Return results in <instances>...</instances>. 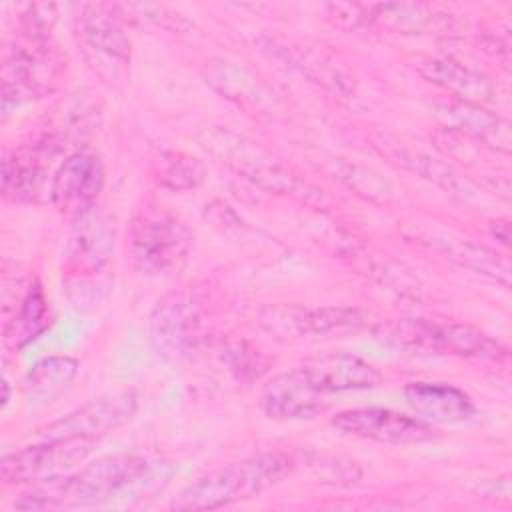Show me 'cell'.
<instances>
[{"label":"cell","mask_w":512,"mask_h":512,"mask_svg":"<svg viewBox=\"0 0 512 512\" xmlns=\"http://www.w3.org/2000/svg\"><path fill=\"white\" fill-rule=\"evenodd\" d=\"M200 178V168L196 166V162L190 158L184 160H170L166 172L162 174V180L172 186V188H188L194 186L196 180Z\"/></svg>","instance_id":"cb8c5ba5"},{"label":"cell","mask_w":512,"mask_h":512,"mask_svg":"<svg viewBox=\"0 0 512 512\" xmlns=\"http://www.w3.org/2000/svg\"><path fill=\"white\" fill-rule=\"evenodd\" d=\"M114 248V224L96 204L78 212L70 234V262L82 270H100Z\"/></svg>","instance_id":"4fadbf2b"},{"label":"cell","mask_w":512,"mask_h":512,"mask_svg":"<svg viewBox=\"0 0 512 512\" xmlns=\"http://www.w3.org/2000/svg\"><path fill=\"white\" fill-rule=\"evenodd\" d=\"M188 246V228L164 210L140 212L128 230L130 258L142 272H164L186 254Z\"/></svg>","instance_id":"3957f363"},{"label":"cell","mask_w":512,"mask_h":512,"mask_svg":"<svg viewBox=\"0 0 512 512\" xmlns=\"http://www.w3.org/2000/svg\"><path fill=\"white\" fill-rule=\"evenodd\" d=\"M446 120L450 126L462 130L464 134L482 140L484 144H490L494 148H500L508 152L510 148V130L504 120L490 114L488 110L480 108L478 104L458 102L444 106Z\"/></svg>","instance_id":"ac0fdd59"},{"label":"cell","mask_w":512,"mask_h":512,"mask_svg":"<svg viewBox=\"0 0 512 512\" xmlns=\"http://www.w3.org/2000/svg\"><path fill=\"white\" fill-rule=\"evenodd\" d=\"M78 372V362L68 356H52L36 362L24 378V392L30 402H52L62 394Z\"/></svg>","instance_id":"d6986e66"},{"label":"cell","mask_w":512,"mask_h":512,"mask_svg":"<svg viewBox=\"0 0 512 512\" xmlns=\"http://www.w3.org/2000/svg\"><path fill=\"white\" fill-rule=\"evenodd\" d=\"M292 468L284 452H262L196 480L178 492L170 504L172 510H214L238 500H248L278 484Z\"/></svg>","instance_id":"7a4b0ae2"},{"label":"cell","mask_w":512,"mask_h":512,"mask_svg":"<svg viewBox=\"0 0 512 512\" xmlns=\"http://www.w3.org/2000/svg\"><path fill=\"white\" fill-rule=\"evenodd\" d=\"M300 368L324 394L372 388L380 382V372L366 360L352 354L318 356L304 362Z\"/></svg>","instance_id":"9a60e30c"},{"label":"cell","mask_w":512,"mask_h":512,"mask_svg":"<svg viewBox=\"0 0 512 512\" xmlns=\"http://www.w3.org/2000/svg\"><path fill=\"white\" fill-rule=\"evenodd\" d=\"M430 246H434L436 250H442L450 260L476 270L480 274H486L490 278H496L502 284H510V268L508 262L498 258V254H494L492 250L472 244L468 240H452V238H438V236H430Z\"/></svg>","instance_id":"44dd1931"},{"label":"cell","mask_w":512,"mask_h":512,"mask_svg":"<svg viewBox=\"0 0 512 512\" xmlns=\"http://www.w3.org/2000/svg\"><path fill=\"white\" fill-rule=\"evenodd\" d=\"M332 426L344 434L382 444H418L436 436L428 422L386 408L344 410L332 418Z\"/></svg>","instance_id":"ba28073f"},{"label":"cell","mask_w":512,"mask_h":512,"mask_svg":"<svg viewBox=\"0 0 512 512\" xmlns=\"http://www.w3.org/2000/svg\"><path fill=\"white\" fill-rule=\"evenodd\" d=\"M104 172L96 156L76 152L68 156L56 170L50 196L56 206L72 208L76 214L94 206L96 196L102 190Z\"/></svg>","instance_id":"7c38bea8"},{"label":"cell","mask_w":512,"mask_h":512,"mask_svg":"<svg viewBox=\"0 0 512 512\" xmlns=\"http://www.w3.org/2000/svg\"><path fill=\"white\" fill-rule=\"evenodd\" d=\"M406 162L416 170L420 172L424 178L428 180H434L436 184H440L442 188H446L450 194H468L470 190V184L466 180H462L450 166L446 164H440L424 154H410L406 156Z\"/></svg>","instance_id":"603a6c76"},{"label":"cell","mask_w":512,"mask_h":512,"mask_svg":"<svg viewBox=\"0 0 512 512\" xmlns=\"http://www.w3.org/2000/svg\"><path fill=\"white\" fill-rule=\"evenodd\" d=\"M418 72L432 84L456 94L460 102L480 106L494 96V86L488 82L486 76L466 68L452 58H424L418 64Z\"/></svg>","instance_id":"e0dca14e"},{"label":"cell","mask_w":512,"mask_h":512,"mask_svg":"<svg viewBox=\"0 0 512 512\" xmlns=\"http://www.w3.org/2000/svg\"><path fill=\"white\" fill-rule=\"evenodd\" d=\"M44 182V170L34 156H16L4 160L2 192L12 200H34Z\"/></svg>","instance_id":"7402d4cb"},{"label":"cell","mask_w":512,"mask_h":512,"mask_svg":"<svg viewBox=\"0 0 512 512\" xmlns=\"http://www.w3.org/2000/svg\"><path fill=\"white\" fill-rule=\"evenodd\" d=\"M136 410V396L132 392L114 394L84 404L82 408L66 414L64 418L38 430L40 440H92L102 436L122 422H126Z\"/></svg>","instance_id":"9c48e42d"},{"label":"cell","mask_w":512,"mask_h":512,"mask_svg":"<svg viewBox=\"0 0 512 512\" xmlns=\"http://www.w3.org/2000/svg\"><path fill=\"white\" fill-rule=\"evenodd\" d=\"M206 148L262 188L272 192H298V188H306V184L270 160L258 146L230 132H212L206 140Z\"/></svg>","instance_id":"52a82bcc"},{"label":"cell","mask_w":512,"mask_h":512,"mask_svg":"<svg viewBox=\"0 0 512 512\" xmlns=\"http://www.w3.org/2000/svg\"><path fill=\"white\" fill-rule=\"evenodd\" d=\"M148 472L144 458L134 454H114L98 458L72 476H58L42 482L24 494L16 506L26 510H44L60 506L98 504L136 484Z\"/></svg>","instance_id":"6da1fadb"},{"label":"cell","mask_w":512,"mask_h":512,"mask_svg":"<svg viewBox=\"0 0 512 512\" xmlns=\"http://www.w3.org/2000/svg\"><path fill=\"white\" fill-rule=\"evenodd\" d=\"M394 334L404 344L428 348L434 352L496 362L506 358V348L500 342L468 324L416 318L400 322Z\"/></svg>","instance_id":"5b68a950"},{"label":"cell","mask_w":512,"mask_h":512,"mask_svg":"<svg viewBox=\"0 0 512 512\" xmlns=\"http://www.w3.org/2000/svg\"><path fill=\"white\" fill-rule=\"evenodd\" d=\"M90 440H40L0 462L4 482H46L64 476L90 454Z\"/></svg>","instance_id":"8992f818"},{"label":"cell","mask_w":512,"mask_h":512,"mask_svg":"<svg viewBox=\"0 0 512 512\" xmlns=\"http://www.w3.org/2000/svg\"><path fill=\"white\" fill-rule=\"evenodd\" d=\"M200 334L202 306L192 292H170L158 300L150 316V340L158 356L182 362L196 350Z\"/></svg>","instance_id":"277c9868"},{"label":"cell","mask_w":512,"mask_h":512,"mask_svg":"<svg viewBox=\"0 0 512 512\" xmlns=\"http://www.w3.org/2000/svg\"><path fill=\"white\" fill-rule=\"evenodd\" d=\"M404 398L420 418L436 424L464 422L476 410L466 392L440 382H410Z\"/></svg>","instance_id":"2e32d148"},{"label":"cell","mask_w":512,"mask_h":512,"mask_svg":"<svg viewBox=\"0 0 512 512\" xmlns=\"http://www.w3.org/2000/svg\"><path fill=\"white\" fill-rule=\"evenodd\" d=\"M78 34L88 50L108 60L126 64L130 40L122 26V14L112 4H88L78 16Z\"/></svg>","instance_id":"5bb4252c"},{"label":"cell","mask_w":512,"mask_h":512,"mask_svg":"<svg viewBox=\"0 0 512 512\" xmlns=\"http://www.w3.org/2000/svg\"><path fill=\"white\" fill-rule=\"evenodd\" d=\"M48 304L38 284L30 286L18 304V310L8 320L4 340L12 348H22L38 338L48 328Z\"/></svg>","instance_id":"ffe728a7"},{"label":"cell","mask_w":512,"mask_h":512,"mask_svg":"<svg viewBox=\"0 0 512 512\" xmlns=\"http://www.w3.org/2000/svg\"><path fill=\"white\" fill-rule=\"evenodd\" d=\"M262 324L268 330L288 336H328L354 332L364 324V314L356 308H300L276 306L266 308Z\"/></svg>","instance_id":"30bf717a"},{"label":"cell","mask_w":512,"mask_h":512,"mask_svg":"<svg viewBox=\"0 0 512 512\" xmlns=\"http://www.w3.org/2000/svg\"><path fill=\"white\" fill-rule=\"evenodd\" d=\"M260 408L276 420L314 418L326 412L328 394L320 392L302 368H294L264 386Z\"/></svg>","instance_id":"8fae6325"}]
</instances>
